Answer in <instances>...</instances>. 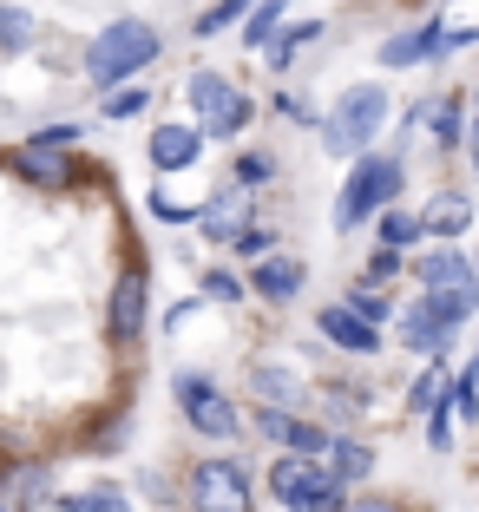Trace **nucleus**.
I'll use <instances>...</instances> for the list:
<instances>
[{
    "label": "nucleus",
    "mask_w": 479,
    "mask_h": 512,
    "mask_svg": "<svg viewBox=\"0 0 479 512\" xmlns=\"http://www.w3.org/2000/svg\"><path fill=\"white\" fill-rule=\"evenodd\" d=\"M315 329L329 335V342L342 348V355H375V348H381V329H375L368 316H355L348 302H329V309L315 316Z\"/></svg>",
    "instance_id": "9d476101"
},
{
    "label": "nucleus",
    "mask_w": 479,
    "mask_h": 512,
    "mask_svg": "<svg viewBox=\"0 0 479 512\" xmlns=\"http://www.w3.org/2000/svg\"><path fill=\"white\" fill-rule=\"evenodd\" d=\"M473 375H479V362H473Z\"/></svg>",
    "instance_id": "a19ab883"
},
{
    "label": "nucleus",
    "mask_w": 479,
    "mask_h": 512,
    "mask_svg": "<svg viewBox=\"0 0 479 512\" xmlns=\"http://www.w3.org/2000/svg\"><path fill=\"white\" fill-rule=\"evenodd\" d=\"M0 512H14V506H7V499H0Z\"/></svg>",
    "instance_id": "ea45409f"
},
{
    "label": "nucleus",
    "mask_w": 479,
    "mask_h": 512,
    "mask_svg": "<svg viewBox=\"0 0 479 512\" xmlns=\"http://www.w3.org/2000/svg\"><path fill=\"white\" fill-rule=\"evenodd\" d=\"M0 499H7L14 512H40L46 499H53V467H46V460L14 467V473H7V486H0Z\"/></svg>",
    "instance_id": "f3484780"
},
{
    "label": "nucleus",
    "mask_w": 479,
    "mask_h": 512,
    "mask_svg": "<svg viewBox=\"0 0 479 512\" xmlns=\"http://www.w3.org/2000/svg\"><path fill=\"white\" fill-rule=\"evenodd\" d=\"M322 460H329V473L342 486L375 473V447H368V440H355V434H329V453H322Z\"/></svg>",
    "instance_id": "6ab92c4d"
},
{
    "label": "nucleus",
    "mask_w": 479,
    "mask_h": 512,
    "mask_svg": "<svg viewBox=\"0 0 479 512\" xmlns=\"http://www.w3.org/2000/svg\"><path fill=\"white\" fill-rule=\"evenodd\" d=\"M414 276H420V289H440V283H473V263H466L460 250H427L414 263Z\"/></svg>",
    "instance_id": "412c9836"
},
{
    "label": "nucleus",
    "mask_w": 479,
    "mask_h": 512,
    "mask_svg": "<svg viewBox=\"0 0 479 512\" xmlns=\"http://www.w3.org/2000/svg\"><path fill=\"white\" fill-rule=\"evenodd\" d=\"M151 106V92L132 86V92H105V119H138V112Z\"/></svg>",
    "instance_id": "7c9ffc66"
},
{
    "label": "nucleus",
    "mask_w": 479,
    "mask_h": 512,
    "mask_svg": "<svg viewBox=\"0 0 479 512\" xmlns=\"http://www.w3.org/2000/svg\"><path fill=\"white\" fill-rule=\"evenodd\" d=\"M342 302H348V309H355V316H368V322H375V329H381V322H388V316H394V302H388V296H381V289H375V283H355V289H348V296H342Z\"/></svg>",
    "instance_id": "a878e982"
},
{
    "label": "nucleus",
    "mask_w": 479,
    "mask_h": 512,
    "mask_svg": "<svg viewBox=\"0 0 479 512\" xmlns=\"http://www.w3.org/2000/svg\"><path fill=\"white\" fill-rule=\"evenodd\" d=\"M191 506L197 512H250V473L217 453V460H197L191 467Z\"/></svg>",
    "instance_id": "6e6552de"
},
{
    "label": "nucleus",
    "mask_w": 479,
    "mask_h": 512,
    "mask_svg": "<svg viewBox=\"0 0 479 512\" xmlns=\"http://www.w3.org/2000/svg\"><path fill=\"white\" fill-rule=\"evenodd\" d=\"M171 394H178V407H184V421L197 427V434L204 440H237V407L224 401V388H217V381L210 375H197V368H184L178 381H171Z\"/></svg>",
    "instance_id": "423d86ee"
},
{
    "label": "nucleus",
    "mask_w": 479,
    "mask_h": 512,
    "mask_svg": "<svg viewBox=\"0 0 479 512\" xmlns=\"http://www.w3.org/2000/svg\"><path fill=\"white\" fill-rule=\"evenodd\" d=\"M158 53H165V40L151 33V20L125 14V20H112V27L92 33V46H86V79L112 92V86H125L132 73H145Z\"/></svg>",
    "instance_id": "f257e3e1"
},
{
    "label": "nucleus",
    "mask_w": 479,
    "mask_h": 512,
    "mask_svg": "<svg viewBox=\"0 0 479 512\" xmlns=\"http://www.w3.org/2000/svg\"><path fill=\"white\" fill-rule=\"evenodd\" d=\"M460 119H466L460 99H434V106H420V112H414V125H427L440 145H460V138H466V132H460Z\"/></svg>",
    "instance_id": "b1692460"
},
{
    "label": "nucleus",
    "mask_w": 479,
    "mask_h": 512,
    "mask_svg": "<svg viewBox=\"0 0 479 512\" xmlns=\"http://www.w3.org/2000/svg\"><path fill=\"white\" fill-rule=\"evenodd\" d=\"M473 309H479V283H440V289H427V296H420L414 309L401 316L407 348H414V355H427V362H440V355H447V342H453V329H460Z\"/></svg>",
    "instance_id": "f03ea898"
},
{
    "label": "nucleus",
    "mask_w": 479,
    "mask_h": 512,
    "mask_svg": "<svg viewBox=\"0 0 479 512\" xmlns=\"http://www.w3.org/2000/svg\"><path fill=\"white\" fill-rule=\"evenodd\" d=\"M440 401H447V381H440V368L427 362V375L414 381V401H407V407H414V414H427V407H440Z\"/></svg>",
    "instance_id": "c756f323"
},
{
    "label": "nucleus",
    "mask_w": 479,
    "mask_h": 512,
    "mask_svg": "<svg viewBox=\"0 0 479 512\" xmlns=\"http://www.w3.org/2000/svg\"><path fill=\"white\" fill-rule=\"evenodd\" d=\"M197 151H204V125H158V132H151V165L158 171L197 165Z\"/></svg>",
    "instance_id": "dca6fc26"
},
{
    "label": "nucleus",
    "mask_w": 479,
    "mask_h": 512,
    "mask_svg": "<svg viewBox=\"0 0 479 512\" xmlns=\"http://www.w3.org/2000/svg\"><path fill=\"white\" fill-rule=\"evenodd\" d=\"M466 151H473V171H479V99H473V125H466Z\"/></svg>",
    "instance_id": "58836bf2"
},
{
    "label": "nucleus",
    "mask_w": 479,
    "mask_h": 512,
    "mask_svg": "<svg viewBox=\"0 0 479 512\" xmlns=\"http://www.w3.org/2000/svg\"><path fill=\"white\" fill-rule=\"evenodd\" d=\"M250 388L263 407H289V414H302L309 407V381L296 375V368H276V362H250Z\"/></svg>",
    "instance_id": "ddd939ff"
},
{
    "label": "nucleus",
    "mask_w": 479,
    "mask_h": 512,
    "mask_svg": "<svg viewBox=\"0 0 479 512\" xmlns=\"http://www.w3.org/2000/svg\"><path fill=\"white\" fill-rule=\"evenodd\" d=\"M440 53H447V27H440V20H427V27H407V33H394V40H381V66H388V73L420 66V60H440Z\"/></svg>",
    "instance_id": "f8f14e48"
},
{
    "label": "nucleus",
    "mask_w": 479,
    "mask_h": 512,
    "mask_svg": "<svg viewBox=\"0 0 479 512\" xmlns=\"http://www.w3.org/2000/svg\"><path fill=\"white\" fill-rule=\"evenodd\" d=\"M270 493L283 499L289 512H342L348 506V486L329 473V460L315 453H283L270 467Z\"/></svg>",
    "instance_id": "20e7f679"
},
{
    "label": "nucleus",
    "mask_w": 479,
    "mask_h": 512,
    "mask_svg": "<svg viewBox=\"0 0 479 512\" xmlns=\"http://www.w3.org/2000/svg\"><path fill=\"white\" fill-rule=\"evenodd\" d=\"M466 224H473V197H460V191L434 197V204L420 211V237H460Z\"/></svg>",
    "instance_id": "aec40b11"
},
{
    "label": "nucleus",
    "mask_w": 479,
    "mask_h": 512,
    "mask_svg": "<svg viewBox=\"0 0 479 512\" xmlns=\"http://www.w3.org/2000/svg\"><path fill=\"white\" fill-rule=\"evenodd\" d=\"M66 151H73V145H53L46 132H33L27 145L14 151V165L27 171L33 184H46V191H60V184H66Z\"/></svg>",
    "instance_id": "2eb2a0df"
},
{
    "label": "nucleus",
    "mask_w": 479,
    "mask_h": 512,
    "mask_svg": "<svg viewBox=\"0 0 479 512\" xmlns=\"http://www.w3.org/2000/svg\"><path fill=\"white\" fill-rule=\"evenodd\" d=\"M270 178H276L270 151H243V158H237V184H270Z\"/></svg>",
    "instance_id": "2f4dec72"
},
{
    "label": "nucleus",
    "mask_w": 479,
    "mask_h": 512,
    "mask_svg": "<svg viewBox=\"0 0 479 512\" xmlns=\"http://www.w3.org/2000/svg\"><path fill=\"white\" fill-rule=\"evenodd\" d=\"M250 7H256V0H217L210 14H197V40H210L217 27H230V20H237V14H250Z\"/></svg>",
    "instance_id": "c85d7f7f"
},
{
    "label": "nucleus",
    "mask_w": 479,
    "mask_h": 512,
    "mask_svg": "<svg viewBox=\"0 0 479 512\" xmlns=\"http://www.w3.org/2000/svg\"><path fill=\"white\" fill-rule=\"evenodd\" d=\"M388 250H407V243H420V217H407V211H388L381 217V230H375Z\"/></svg>",
    "instance_id": "bb28decb"
},
{
    "label": "nucleus",
    "mask_w": 479,
    "mask_h": 512,
    "mask_svg": "<svg viewBox=\"0 0 479 512\" xmlns=\"http://www.w3.org/2000/svg\"><path fill=\"white\" fill-rule=\"evenodd\" d=\"M302 283H309V270H302L296 256H256V276H250V289H256L263 302H289Z\"/></svg>",
    "instance_id": "a211bd4d"
},
{
    "label": "nucleus",
    "mask_w": 479,
    "mask_h": 512,
    "mask_svg": "<svg viewBox=\"0 0 479 512\" xmlns=\"http://www.w3.org/2000/svg\"><path fill=\"white\" fill-rule=\"evenodd\" d=\"M394 270H401V250H388V243H381V250L368 256V283H388Z\"/></svg>",
    "instance_id": "e433bc0d"
},
{
    "label": "nucleus",
    "mask_w": 479,
    "mask_h": 512,
    "mask_svg": "<svg viewBox=\"0 0 479 512\" xmlns=\"http://www.w3.org/2000/svg\"><path fill=\"white\" fill-rule=\"evenodd\" d=\"M322 33H329V27H322V20H296V27H276V40L263 46V53H270V66H289V60H296V53H302V46H315V40H322Z\"/></svg>",
    "instance_id": "5701e85b"
},
{
    "label": "nucleus",
    "mask_w": 479,
    "mask_h": 512,
    "mask_svg": "<svg viewBox=\"0 0 479 512\" xmlns=\"http://www.w3.org/2000/svg\"><path fill=\"white\" fill-rule=\"evenodd\" d=\"M447 401L460 407L466 421H479V375H473V368H466V375H460V381H453V388H447Z\"/></svg>",
    "instance_id": "473e14b6"
},
{
    "label": "nucleus",
    "mask_w": 479,
    "mask_h": 512,
    "mask_svg": "<svg viewBox=\"0 0 479 512\" xmlns=\"http://www.w3.org/2000/svg\"><path fill=\"white\" fill-rule=\"evenodd\" d=\"M197 224H204L210 243H230L243 224H250V184H224V191L204 204V217H197Z\"/></svg>",
    "instance_id": "4468645a"
},
{
    "label": "nucleus",
    "mask_w": 479,
    "mask_h": 512,
    "mask_svg": "<svg viewBox=\"0 0 479 512\" xmlns=\"http://www.w3.org/2000/svg\"><path fill=\"white\" fill-rule=\"evenodd\" d=\"M191 106L204 119V138H237L250 125V99L237 92V79L224 73H191Z\"/></svg>",
    "instance_id": "0eeeda50"
},
{
    "label": "nucleus",
    "mask_w": 479,
    "mask_h": 512,
    "mask_svg": "<svg viewBox=\"0 0 479 512\" xmlns=\"http://www.w3.org/2000/svg\"><path fill=\"white\" fill-rule=\"evenodd\" d=\"M204 296H217V302H237V296H243V283H237L230 270H210V276H204Z\"/></svg>",
    "instance_id": "c9c22d12"
},
{
    "label": "nucleus",
    "mask_w": 479,
    "mask_h": 512,
    "mask_svg": "<svg viewBox=\"0 0 479 512\" xmlns=\"http://www.w3.org/2000/svg\"><path fill=\"white\" fill-rule=\"evenodd\" d=\"M66 512H132V499H125L119 486H99V493H79V499H66Z\"/></svg>",
    "instance_id": "cd10ccee"
},
{
    "label": "nucleus",
    "mask_w": 479,
    "mask_h": 512,
    "mask_svg": "<svg viewBox=\"0 0 479 512\" xmlns=\"http://www.w3.org/2000/svg\"><path fill=\"white\" fill-rule=\"evenodd\" d=\"M33 46V14L27 7H0V53H27Z\"/></svg>",
    "instance_id": "393cba45"
},
{
    "label": "nucleus",
    "mask_w": 479,
    "mask_h": 512,
    "mask_svg": "<svg viewBox=\"0 0 479 512\" xmlns=\"http://www.w3.org/2000/svg\"><path fill=\"white\" fill-rule=\"evenodd\" d=\"M427 434H434V447L447 453V440H453V401H440V407H427Z\"/></svg>",
    "instance_id": "72a5a7b5"
},
{
    "label": "nucleus",
    "mask_w": 479,
    "mask_h": 512,
    "mask_svg": "<svg viewBox=\"0 0 479 512\" xmlns=\"http://www.w3.org/2000/svg\"><path fill=\"white\" fill-rule=\"evenodd\" d=\"M230 250H237V256H270V237H263L256 224H243L237 237H230Z\"/></svg>",
    "instance_id": "f704fd0d"
},
{
    "label": "nucleus",
    "mask_w": 479,
    "mask_h": 512,
    "mask_svg": "<svg viewBox=\"0 0 479 512\" xmlns=\"http://www.w3.org/2000/svg\"><path fill=\"white\" fill-rule=\"evenodd\" d=\"M342 512H401V506H394V499H348Z\"/></svg>",
    "instance_id": "4c0bfd02"
},
{
    "label": "nucleus",
    "mask_w": 479,
    "mask_h": 512,
    "mask_svg": "<svg viewBox=\"0 0 479 512\" xmlns=\"http://www.w3.org/2000/svg\"><path fill=\"white\" fill-rule=\"evenodd\" d=\"M394 197H401V158H388V151H361L355 171H348V184H342V204H335V230L368 224L375 211H388Z\"/></svg>",
    "instance_id": "39448f33"
},
{
    "label": "nucleus",
    "mask_w": 479,
    "mask_h": 512,
    "mask_svg": "<svg viewBox=\"0 0 479 512\" xmlns=\"http://www.w3.org/2000/svg\"><path fill=\"white\" fill-rule=\"evenodd\" d=\"M289 7H296V0H256L250 14H243V46H250V53H263V46L276 40V27H283Z\"/></svg>",
    "instance_id": "4be33fe9"
},
{
    "label": "nucleus",
    "mask_w": 479,
    "mask_h": 512,
    "mask_svg": "<svg viewBox=\"0 0 479 512\" xmlns=\"http://www.w3.org/2000/svg\"><path fill=\"white\" fill-rule=\"evenodd\" d=\"M388 125V86H348L322 119V151L335 158H361L375 145V132Z\"/></svg>",
    "instance_id": "7ed1b4c3"
},
{
    "label": "nucleus",
    "mask_w": 479,
    "mask_h": 512,
    "mask_svg": "<svg viewBox=\"0 0 479 512\" xmlns=\"http://www.w3.org/2000/svg\"><path fill=\"white\" fill-rule=\"evenodd\" d=\"M105 322H112V342H138V335H145V270H125L119 283H112Z\"/></svg>",
    "instance_id": "1a4fd4ad"
},
{
    "label": "nucleus",
    "mask_w": 479,
    "mask_h": 512,
    "mask_svg": "<svg viewBox=\"0 0 479 512\" xmlns=\"http://www.w3.org/2000/svg\"><path fill=\"white\" fill-rule=\"evenodd\" d=\"M256 427H263V440H276V447H289V453H329V434L315 421H302V414H289V407H263L256 414Z\"/></svg>",
    "instance_id": "9b49d317"
}]
</instances>
